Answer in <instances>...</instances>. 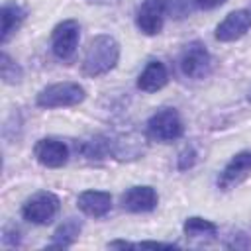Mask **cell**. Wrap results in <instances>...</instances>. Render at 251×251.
<instances>
[{
	"mask_svg": "<svg viewBox=\"0 0 251 251\" xmlns=\"http://www.w3.org/2000/svg\"><path fill=\"white\" fill-rule=\"evenodd\" d=\"M120 59V43L106 33H100L90 39L84 59H82V73L88 76H100L110 73Z\"/></svg>",
	"mask_w": 251,
	"mask_h": 251,
	"instance_id": "1",
	"label": "cell"
},
{
	"mask_svg": "<svg viewBox=\"0 0 251 251\" xmlns=\"http://www.w3.org/2000/svg\"><path fill=\"white\" fill-rule=\"evenodd\" d=\"M86 98V90L78 82H55L39 90L35 104L39 108H67L76 106Z\"/></svg>",
	"mask_w": 251,
	"mask_h": 251,
	"instance_id": "2",
	"label": "cell"
},
{
	"mask_svg": "<svg viewBox=\"0 0 251 251\" xmlns=\"http://www.w3.org/2000/svg\"><path fill=\"white\" fill-rule=\"evenodd\" d=\"M59 206H61V202H59L57 194H53L49 190H41L24 202L22 216H24V220H27L35 226H47L59 214Z\"/></svg>",
	"mask_w": 251,
	"mask_h": 251,
	"instance_id": "3",
	"label": "cell"
},
{
	"mask_svg": "<svg viewBox=\"0 0 251 251\" xmlns=\"http://www.w3.org/2000/svg\"><path fill=\"white\" fill-rule=\"evenodd\" d=\"M147 133L149 137L161 143H169V141L182 137L184 124H182L180 114L175 108H163L155 112L147 122Z\"/></svg>",
	"mask_w": 251,
	"mask_h": 251,
	"instance_id": "4",
	"label": "cell"
},
{
	"mask_svg": "<svg viewBox=\"0 0 251 251\" xmlns=\"http://www.w3.org/2000/svg\"><path fill=\"white\" fill-rule=\"evenodd\" d=\"M78 39H80L78 22L76 20H63L61 24H57L53 27V33H51L53 55L61 61H69L78 47Z\"/></svg>",
	"mask_w": 251,
	"mask_h": 251,
	"instance_id": "5",
	"label": "cell"
},
{
	"mask_svg": "<svg viewBox=\"0 0 251 251\" xmlns=\"http://www.w3.org/2000/svg\"><path fill=\"white\" fill-rule=\"evenodd\" d=\"M178 65H180V71L184 76L198 80V78H204L212 71V57L204 43L192 41L184 47Z\"/></svg>",
	"mask_w": 251,
	"mask_h": 251,
	"instance_id": "6",
	"label": "cell"
},
{
	"mask_svg": "<svg viewBox=\"0 0 251 251\" xmlns=\"http://www.w3.org/2000/svg\"><path fill=\"white\" fill-rule=\"evenodd\" d=\"M169 0H143L135 12V25L145 35H157L163 29Z\"/></svg>",
	"mask_w": 251,
	"mask_h": 251,
	"instance_id": "7",
	"label": "cell"
},
{
	"mask_svg": "<svg viewBox=\"0 0 251 251\" xmlns=\"http://www.w3.org/2000/svg\"><path fill=\"white\" fill-rule=\"evenodd\" d=\"M251 27V14L247 10H235L229 12L218 25H216V39L218 41H235L241 39Z\"/></svg>",
	"mask_w": 251,
	"mask_h": 251,
	"instance_id": "8",
	"label": "cell"
},
{
	"mask_svg": "<svg viewBox=\"0 0 251 251\" xmlns=\"http://www.w3.org/2000/svg\"><path fill=\"white\" fill-rule=\"evenodd\" d=\"M247 175H251V151H239L229 159V163L220 173L218 188L229 190V188L237 186Z\"/></svg>",
	"mask_w": 251,
	"mask_h": 251,
	"instance_id": "9",
	"label": "cell"
},
{
	"mask_svg": "<svg viewBox=\"0 0 251 251\" xmlns=\"http://www.w3.org/2000/svg\"><path fill=\"white\" fill-rule=\"evenodd\" d=\"M33 155L39 165L47 169H59L69 161V149L63 141L53 139V137H43L35 143Z\"/></svg>",
	"mask_w": 251,
	"mask_h": 251,
	"instance_id": "10",
	"label": "cell"
},
{
	"mask_svg": "<svg viewBox=\"0 0 251 251\" xmlns=\"http://www.w3.org/2000/svg\"><path fill=\"white\" fill-rule=\"evenodd\" d=\"M120 202H122V208L124 210H127L131 214H143V212H151V210L157 208L159 196H157V192H155L153 186L143 184V186H131V188H127L122 194Z\"/></svg>",
	"mask_w": 251,
	"mask_h": 251,
	"instance_id": "11",
	"label": "cell"
},
{
	"mask_svg": "<svg viewBox=\"0 0 251 251\" xmlns=\"http://www.w3.org/2000/svg\"><path fill=\"white\" fill-rule=\"evenodd\" d=\"M76 206L90 218H102L112 210V196L104 190H84L78 194Z\"/></svg>",
	"mask_w": 251,
	"mask_h": 251,
	"instance_id": "12",
	"label": "cell"
},
{
	"mask_svg": "<svg viewBox=\"0 0 251 251\" xmlns=\"http://www.w3.org/2000/svg\"><path fill=\"white\" fill-rule=\"evenodd\" d=\"M169 82V71L161 61H149L137 76V88L143 92H157Z\"/></svg>",
	"mask_w": 251,
	"mask_h": 251,
	"instance_id": "13",
	"label": "cell"
},
{
	"mask_svg": "<svg viewBox=\"0 0 251 251\" xmlns=\"http://www.w3.org/2000/svg\"><path fill=\"white\" fill-rule=\"evenodd\" d=\"M182 231H184L186 239H190V241H212L218 235L216 224L210 222V220L198 218V216L186 218V222L182 226Z\"/></svg>",
	"mask_w": 251,
	"mask_h": 251,
	"instance_id": "14",
	"label": "cell"
},
{
	"mask_svg": "<svg viewBox=\"0 0 251 251\" xmlns=\"http://www.w3.org/2000/svg\"><path fill=\"white\" fill-rule=\"evenodd\" d=\"M25 18V12L14 4V2H6L0 10V20H2V33H0V39L2 43H6L10 39V35L20 27V24L24 22Z\"/></svg>",
	"mask_w": 251,
	"mask_h": 251,
	"instance_id": "15",
	"label": "cell"
},
{
	"mask_svg": "<svg viewBox=\"0 0 251 251\" xmlns=\"http://www.w3.org/2000/svg\"><path fill=\"white\" fill-rule=\"evenodd\" d=\"M80 229H82V224H80L76 218H67V220L55 229L53 241L49 243V247H59V249L71 247V245L76 241Z\"/></svg>",
	"mask_w": 251,
	"mask_h": 251,
	"instance_id": "16",
	"label": "cell"
},
{
	"mask_svg": "<svg viewBox=\"0 0 251 251\" xmlns=\"http://www.w3.org/2000/svg\"><path fill=\"white\" fill-rule=\"evenodd\" d=\"M0 73L6 84H16L22 78V69L10 59L8 53H2V63H0Z\"/></svg>",
	"mask_w": 251,
	"mask_h": 251,
	"instance_id": "17",
	"label": "cell"
},
{
	"mask_svg": "<svg viewBox=\"0 0 251 251\" xmlns=\"http://www.w3.org/2000/svg\"><path fill=\"white\" fill-rule=\"evenodd\" d=\"M198 8H202V10H214V8H218V6H222L226 0H192Z\"/></svg>",
	"mask_w": 251,
	"mask_h": 251,
	"instance_id": "18",
	"label": "cell"
},
{
	"mask_svg": "<svg viewBox=\"0 0 251 251\" xmlns=\"http://www.w3.org/2000/svg\"><path fill=\"white\" fill-rule=\"evenodd\" d=\"M137 247H167V249H173V247H176L175 243H161V241H141V243H137Z\"/></svg>",
	"mask_w": 251,
	"mask_h": 251,
	"instance_id": "19",
	"label": "cell"
},
{
	"mask_svg": "<svg viewBox=\"0 0 251 251\" xmlns=\"http://www.w3.org/2000/svg\"><path fill=\"white\" fill-rule=\"evenodd\" d=\"M108 247H122V249H126V247H137V243H129V241H110Z\"/></svg>",
	"mask_w": 251,
	"mask_h": 251,
	"instance_id": "20",
	"label": "cell"
}]
</instances>
